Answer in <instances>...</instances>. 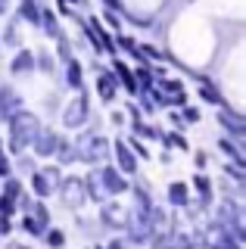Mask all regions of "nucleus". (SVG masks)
I'll list each match as a JSON object with an SVG mask.
<instances>
[{"mask_svg":"<svg viewBox=\"0 0 246 249\" xmlns=\"http://www.w3.org/2000/svg\"><path fill=\"white\" fill-rule=\"evenodd\" d=\"M209 237H212V249H240L234 237H228V233H225V231H218V228H212V231H209Z\"/></svg>","mask_w":246,"mask_h":249,"instance_id":"nucleus-1","label":"nucleus"},{"mask_svg":"<svg viewBox=\"0 0 246 249\" xmlns=\"http://www.w3.org/2000/svg\"><path fill=\"white\" fill-rule=\"evenodd\" d=\"M35 190L41 193V196H47V190H50V187H47V178H35Z\"/></svg>","mask_w":246,"mask_h":249,"instance_id":"nucleus-5","label":"nucleus"},{"mask_svg":"<svg viewBox=\"0 0 246 249\" xmlns=\"http://www.w3.org/2000/svg\"><path fill=\"white\" fill-rule=\"evenodd\" d=\"M0 233H10V221H6V215H0Z\"/></svg>","mask_w":246,"mask_h":249,"instance_id":"nucleus-7","label":"nucleus"},{"mask_svg":"<svg viewBox=\"0 0 246 249\" xmlns=\"http://www.w3.org/2000/svg\"><path fill=\"white\" fill-rule=\"evenodd\" d=\"M47 240H50L53 246H63V233H59V231H50V233H47Z\"/></svg>","mask_w":246,"mask_h":249,"instance_id":"nucleus-6","label":"nucleus"},{"mask_svg":"<svg viewBox=\"0 0 246 249\" xmlns=\"http://www.w3.org/2000/svg\"><path fill=\"white\" fill-rule=\"evenodd\" d=\"M81 115H84V103H78L75 109H69V115H66V119H69V124H78Z\"/></svg>","mask_w":246,"mask_h":249,"instance_id":"nucleus-4","label":"nucleus"},{"mask_svg":"<svg viewBox=\"0 0 246 249\" xmlns=\"http://www.w3.org/2000/svg\"><path fill=\"white\" fill-rule=\"evenodd\" d=\"M119 162L125 165V171H134V159H131V153H128L122 143H119Z\"/></svg>","mask_w":246,"mask_h":249,"instance_id":"nucleus-2","label":"nucleus"},{"mask_svg":"<svg viewBox=\"0 0 246 249\" xmlns=\"http://www.w3.org/2000/svg\"><path fill=\"white\" fill-rule=\"evenodd\" d=\"M168 193H172V202H178V206H181V202H187V190H184V184H175Z\"/></svg>","mask_w":246,"mask_h":249,"instance_id":"nucleus-3","label":"nucleus"},{"mask_svg":"<svg viewBox=\"0 0 246 249\" xmlns=\"http://www.w3.org/2000/svg\"><path fill=\"white\" fill-rule=\"evenodd\" d=\"M109 249H125V246H122V243H112V246H109Z\"/></svg>","mask_w":246,"mask_h":249,"instance_id":"nucleus-8","label":"nucleus"}]
</instances>
